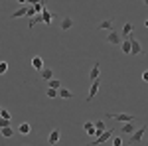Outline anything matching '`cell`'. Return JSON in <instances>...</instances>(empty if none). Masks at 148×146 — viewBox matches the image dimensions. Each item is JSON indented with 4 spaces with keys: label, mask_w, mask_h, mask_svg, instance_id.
Listing matches in <instances>:
<instances>
[{
    "label": "cell",
    "mask_w": 148,
    "mask_h": 146,
    "mask_svg": "<svg viewBox=\"0 0 148 146\" xmlns=\"http://www.w3.org/2000/svg\"><path fill=\"white\" fill-rule=\"evenodd\" d=\"M107 119H114V121H119V123H130V121H136V117L134 114H126V112H107L105 114Z\"/></svg>",
    "instance_id": "1"
},
{
    "label": "cell",
    "mask_w": 148,
    "mask_h": 146,
    "mask_svg": "<svg viewBox=\"0 0 148 146\" xmlns=\"http://www.w3.org/2000/svg\"><path fill=\"white\" fill-rule=\"evenodd\" d=\"M113 134H114V130H113V128H109V130H105V132H101V134L97 136V138H95L93 142H89L87 146H99V144H103V142H107V140H109V138H111Z\"/></svg>",
    "instance_id": "2"
},
{
    "label": "cell",
    "mask_w": 148,
    "mask_h": 146,
    "mask_svg": "<svg viewBox=\"0 0 148 146\" xmlns=\"http://www.w3.org/2000/svg\"><path fill=\"white\" fill-rule=\"evenodd\" d=\"M99 89H101V79L91 81V87H89V93H87V103H91L95 99V95L99 93Z\"/></svg>",
    "instance_id": "3"
},
{
    "label": "cell",
    "mask_w": 148,
    "mask_h": 146,
    "mask_svg": "<svg viewBox=\"0 0 148 146\" xmlns=\"http://www.w3.org/2000/svg\"><path fill=\"white\" fill-rule=\"evenodd\" d=\"M144 132H146V124H144V126H140V128H136V130L132 132V136H130V144L140 142V140L144 138Z\"/></svg>",
    "instance_id": "4"
},
{
    "label": "cell",
    "mask_w": 148,
    "mask_h": 146,
    "mask_svg": "<svg viewBox=\"0 0 148 146\" xmlns=\"http://www.w3.org/2000/svg\"><path fill=\"white\" fill-rule=\"evenodd\" d=\"M59 138H61V130H59V128H53V130L49 132V136H47V144H51V146L57 144Z\"/></svg>",
    "instance_id": "5"
},
{
    "label": "cell",
    "mask_w": 148,
    "mask_h": 146,
    "mask_svg": "<svg viewBox=\"0 0 148 146\" xmlns=\"http://www.w3.org/2000/svg\"><path fill=\"white\" fill-rule=\"evenodd\" d=\"M128 40H130V45H132L130 56H140V53H142V45H140V42L134 40V38H128Z\"/></svg>",
    "instance_id": "6"
},
{
    "label": "cell",
    "mask_w": 148,
    "mask_h": 146,
    "mask_svg": "<svg viewBox=\"0 0 148 146\" xmlns=\"http://www.w3.org/2000/svg\"><path fill=\"white\" fill-rule=\"evenodd\" d=\"M107 42H109V44H113V45L121 44V36H119V32H116V30H111L109 36H107Z\"/></svg>",
    "instance_id": "7"
},
{
    "label": "cell",
    "mask_w": 148,
    "mask_h": 146,
    "mask_svg": "<svg viewBox=\"0 0 148 146\" xmlns=\"http://www.w3.org/2000/svg\"><path fill=\"white\" fill-rule=\"evenodd\" d=\"M28 8H30V6H22V8H18L16 12H12V14H10V20H16V18H24V16H28Z\"/></svg>",
    "instance_id": "8"
},
{
    "label": "cell",
    "mask_w": 148,
    "mask_h": 146,
    "mask_svg": "<svg viewBox=\"0 0 148 146\" xmlns=\"http://www.w3.org/2000/svg\"><path fill=\"white\" fill-rule=\"evenodd\" d=\"M56 16H57L56 12L46 10V8H44V12H42V18H44V24H46V26H49V24H51V20H53Z\"/></svg>",
    "instance_id": "9"
},
{
    "label": "cell",
    "mask_w": 148,
    "mask_h": 146,
    "mask_svg": "<svg viewBox=\"0 0 148 146\" xmlns=\"http://www.w3.org/2000/svg\"><path fill=\"white\" fill-rule=\"evenodd\" d=\"M32 67H34L36 71H42V69H44V59L40 56H34L32 57Z\"/></svg>",
    "instance_id": "10"
},
{
    "label": "cell",
    "mask_w": 148,
    "mask_h": 146,
    "mask_svg": "<svg viewBox=\"0 0 148 146\" xmlns=\"http://www.w3.org/2000/svg\"><path fill=\"white\" fill-rule=\"evenodd\" d=\"M136 128H134V121H130V123H125L123 124V128H121V132L123 134H132Z\"/></svg>",
    "instance_id": "11"
},
{
    "label": "cell",
    "mask_w": 148,
    "mask_h": 146,
    "mask_svg": "<svg viewBox=\"0 0 148 146\" xmlns=\"http://www.w3.org/2000/svg\"><path fill=\"white\" fill-rule=\"evenodd\" d=\"M18 132H20V134H30V132H32V124L30 123H20V126H18Z\"/></svg>",
    "instance_id": "12"
},
{
    "label": "cell",
    "mask_w": 148,
    "mask_h": 146,
    "mask_svg": "<svg viewBox=\"0 0 148 146\" xmlns=\"http://www.w3.org/2000/svg\"><path fill=\"white\" fill-rule=\"evenodd\" d=\"M113 24H114V20L113 18H109V20H103V22H99V30H113Z\"/></svg>",
    "instance_id": "13"
},
{
    "label": "cell",
    "mask_w": 148,
    "mask_h": 146,
    "mask_svg": "<svg viewBox=\"0 0 148 146\" xmlns=\"http://www.w3.org/2000/svg\"><path fill=\"white\" fill-rule=\"evenodd\" d=\"M99 71H101V63L97 61V63L93 65L91 73H89V79H91V81H95V79H99Z\"/></svg>",
    "instance_id": "14"
},
{
    "label": "cell",
    "mask_w": 148,
    "mask_h": 146,
    "mask_svg": "<svg viewBox=\"0 0 148 146\" xmlns=\"http://www.w3.org/2000/svg\"><path fill=\"white\" fill-rule=\"evenodd\" d=\"M71 26H73V20H71L69 16H63V18H61V30H63V32H67Z\"/></svg>",
    "instance_id": "15"
},
{
    "label": "cell",
    "mask_w": 148,
    "mask_h": 146,
    "mask_svg": "<svg viewBox=\"0 0 148 146\" xmlns=\"http://www.w3.org/2000/svg\"><path fill=\"white\" fill-rule=\"evenodd\" d=\"M130 49H132V45H130V40H125V42H121V51H123V53L130 56Z\"/></svg>",
    "instance_id": "16"
},
{
    "label": "cell",
    "mask_w": 148,
    "mask_h": 146,
    "mask_svg": "<svg viewBox=\"0 0 148 146\" xmlns=\"http://www.w3.org/2000/svg\"><path fill=\"white\" fill-rule=\"evenodd\" d=\"M132 30H134V26H132V24H130V22H126L125 26H123V36H125L126 40L130 38V34H132Z\"/></svg>",
    "instance_id": "17"
},
{
    "label": "cell",
    "mask_w": 148,
    "mask_h": 146,
    "mask_svg": "<svg viewBox=\"0 0 148 146\" xmlns=\"http://www.w3.org/2000/svg\"><path fill=\"white\" fill-rule=\"evenodd\" d=\"M40 77L42 79H46V81H49V79H53V69H42L40 71Z\"/></svg>",
    "instance_id": "18"
},
{
    "label": "cell",
    "mask_w": 148,
    "mask_h": 146,
    "mask_svg": "<svg viewBox=\"0 0 148 146\" xmlns=\"http://www.w3.org/2000/svg\"><path fill=\"white\" fill-rule=\"evenodd\" d=\"M57 95H59L61 99H71V97H73V93H71L69 89H59V91H57Z\"/></svg>",
    "instance_id": "19"
},
{
    "label": "cell",
    "mask_w": 148,
    "mask_h": 146,
    "mask_svg": "<svg viewBox=\"0 0 148 146\" xmlns=\"http://www.w3.org/2000/svg\"><path fill=\"white\" fill-rule=\"evenodd\" d=\"M0 132H2V136L10 138V136H14V128L12 126H4V128H0Z\"/></svg>",
    "instance_id": "20"
},
{
    "label": "cell",
    "mask_w": 148,
    "mask_h": 146,
    "mask_svg": "<svg viewBox=\"0 0 148 146\" xmlns=\"http://www.w3.org/2000/svg\"><path fill=\"white\" fill-rule=\"evenodd\" d=\"M93 123H95V128H97V136L101 132H105V123L103 121H93Z\"/></svg>",
    "instance_id": "21"
},
{
    "label": "cell",
    "mask_w": 148,
    "mask_h": 146,
    "mask_svg": "<svg viewBox=\"0 0 148 146\" xmlns=\"http://www.w3.org/2000/svg\"><path fill=\"white\" fill-rule=\"evenodd\" d=\"M47 87H51V89H61V81L59 79H49V85Z\"/></svg>",
    "instance_id": "22"
},
{
    "label": "cell",
    "mask_w": 148,
    "mask_h": 146,
    "mask_svg": "<svg viewBox=\"0 0 148 146\" xmlns=\"http://www.w3.org/2000/svg\"><path fill=\"white\" fill-rule=\"evenodd\" d=\"M46 95L49 97V99H56V97H57V89H51V87H47Z\"/></svg>",
    "instance_id": "23"
},
{
    "label": "cell",
    "mask_w": 148,
    "mask_h": 146,
    "mask_svg": "<svg viewBox=\"0 0 148 146\" xmlns=\"http://www.w3.org/2000/svg\"><path fill=\"white\" fill-rule=\"evenodd\" d=\"M6 71H8V63L6 61H0V75H6Z\"/></svg>",
    "instance_id": "24"
},
{
    "label": "cell",
    "mask_w": 148,
    "mask_h": 146,
    "mask_svg": "<svg viewBox=\"0 0 148 146\" xmlns=\"http://www.w3.org/2000/svg\"><path fill=\"white\" fill-rule=\"evenodd\" d=\"M113 146H123V138L121 136H113Z\"/></svg>",
    "instance_id": "25"
},
{
    "label": "cell",
    "mask_w": 148,
    "mask_h": 146,
    "mask_svg": "<svg viewBox=\"0 0 148 146\" xmlns=\"http://www.w3.org/2000/svg\"><path fill=\"white\" fill-rule=\"evenodd\" d=\"M0 117H2V119H6V121H10L12 119V114L8 111H6V109H2V112H0Z\"/></svg>",
    "instance_id": "26"
},
{
    "label": "cell",
    "mask_w": 148,
    "mask_h": 146,
    "mask_svg": "<svg viewBox=\"0 0 148 146\" xmlns=\"http://www.w3.org/2000/svg\"><path fill=\"white\" fill-rule=\"evenodd\" d=\"M4 126H10V121H6V119L0 117V128H4Z\"/></svg>",
    "instance_id": "27"
},
{
    "label": "cell",
    "mask_w": 148,
    "mask_h": 146,
    "mask_svg": "<svg viewBox=\"0 0 148 146\" xmlns=\"http://www.w3.org/2000/svg\"><path fill=\"white\" fill-rule=\"evenodd\" d=\"M142 81H146V83H148V69L144 71V73H142Z\"/></svg>",
    "instance_id": "28"
},
{
    "label": "cell",
    "mask_w": 148,
    "mask_h": 146,
    "mask_svg": "<svg viewBox=\"0 0 148 146\" xmlns=\"http://www.w3.org/2000/svg\"><path fill=\"white\" fill-rule=\"evenodd\" d=\"M144 26H146V28H148V18H146V22H144Z\"/></svg>",
    "instance_id": "29"
},
{
    "label": "cell",
    "mask_w": 148,
    "mask_h": 146,
    "mask_svg": "<svg viewBox=\"0 0 148 146\" xmlns=\"http://www.w3.org/2000/svg\"><path fill=\"white\" fill-rule=\"evenodd\" d=\"M142 2H144V4H146V6H148V0H142Z\"/></svg>",
    "instance_id": "30"
},
{
    "label": "cell",
    "mask_w": 148,
    "mask_h": 146,
    "mask_svg": "<svg viewBox=\"0 0 148 146\" xmlns=\"http://www.w3.org/2000/svg\"><path fill=\"white\" fill-rule=\"evenodd\" d=\"M0 112H2V105H0Z\"/></svg>",
    "instance_id": "31"
},
{
    "label": "cell",
    "mask_w": 148,
    "mask_h": 146,
    "mask_svg": "<svg viewBox=\"0 0 148 146\" xmlns=\"http://www.w3.org/2000/svg\"><path fill=\"white\" fill-rule=\"evenodd\" d=\"M40 2H44V0H40Z\"/></svg>",
    "instance_id": "32"
}]
</instances>
